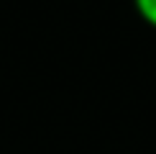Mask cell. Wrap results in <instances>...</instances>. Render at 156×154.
Masks as SVG:
<instances>
[{"instance_id": "obj_1", "label": "cell", "mask_w": 156, "mask_h": 154, "mask_svg": "<svg viewBox=\"0 0 156 154\" xmlns=\"http://www.w3.org/2000/svg\"><path fill=\"white\" fill-rule=\"evenodd\" d=\"M136 10L141 13L146 23H151L156 28V0H136Z\"/></svg>"}]
</instances>
